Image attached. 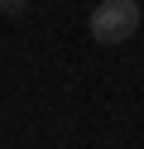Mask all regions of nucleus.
<instances>
[{
  "label": "nucleus",
  "mask_w": 144,
  "mask_h": 149,
  "mask_svg": "<svg viewBox=\"0 0 144 149\" xmlns=\"http://www.w3.org/2000/svg\"><path fill=\"white\" fill-rule=\"evenodd\" d=\"M139 29V0H101L91 10V39L96 43H125Z\"/></svg>",
  "instance_id": "f257e3e1"
},
{
  "label": "nucleus",
  "mask_w": 144,
  "mask_h": 149,
  "mask_svg": "<svg viewBox=\"0 0 144 149\" xmlns=\"http://www.w3.org/2000/svg\"><path fill=\"white\" fill-rule=\"evenodd\" d=\"M29 0H0V15H24Z\"/></svg>",
  "instance_id": "f03ea898"
}]
</instances>
